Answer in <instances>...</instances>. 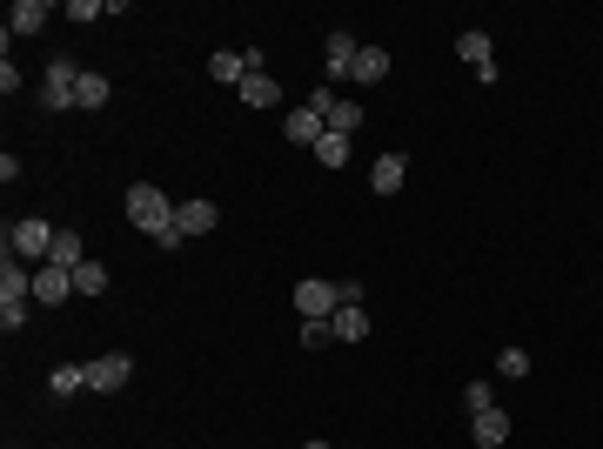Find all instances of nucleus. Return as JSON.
<instances>
[{"mask_svg": "<svg viewBox=\"0 0 603 449\" xmlns=\"http://www.w3.org/2000/svg\"><path fill=\"white\" fill-rule=\"evenodd\" d=\"M128 222L141 228V235H168V228H175V202H168V195H161L155 181H134L128 188Z\"/></svg>", "mask_w": 603, "mask_h": 449, "instance_id": "obj_1", "label": "nucleus"}, {"mask_svg": "<svg viewBox=\"0 0 603 449\" xmlns=\"http://www.w3.org/2000/svg\"><path fill=\"white\" fill-rule=\"evenodd\" d=\"M54 235H61V228H47L41 215H21V222L7 228V255H21V262H47V255H54Z\"/></svg>", "mask_w": 603, "mask_h": 449, "instance_id": "obj_2", "label": "nucleus"}, {"mask_svg": "<svg viewBox=\"0 0 603 449\" xmlns=\"http://www.w3.org/2000/svg\"><path fill=\"white\" fill-rule=\"evenodd\" d=\"M335 309H342V289H335V282H322V275L295 282V315H302V322H329Z\"/></svg>", "mask_w": 603, "mask_h": 449, "instance_id": "obj_3", "label": "nucleus"}, {"mask_svg": "<svg viewBox=\"0 0 603 449\" xmlns=\"http://www.w3.org/2000/svg\"><path fill=\"white\" fill-rule=\"evenodd\" d=\"M81 369H88V389H94V396H114V389H128V382H134V362L121 356V349H108V356L81 362Z\"/></svg>", "mask_w": 603, "mask_h": 449, "instance_id": "obj_4", "label": "nucleus"}, {"mask_svg": "<svg viewBox=\"0 0 603 449\" xmlns=\"http://www.w3.org/2000/svg\"><path fill=\"white\" fill-rule=\"evenodd\" d=\"M74 88H81V68H74V61H54V68H47V81H41V108L47 114L74 108Z\"/></svg>", "mask_w": 603, "mask_h": 449, "instance_id": "obj_5", "label": "nucleus"}, {"mask_svg": "<svg viewBox=\"0 0 603 449\" xmlns=\"http://www.w3.org/2000/svg\"><path fill=\"white\" fill-rule=\"evenodd\" d=\"M282 135H289L295 148H315V141L329 135V121H322V114H315L309 101H302V108H289V114H282Z\"/></svg>", "mask_w": 603, "mask_h": 449, "instance_id": "obj_6", "label": "nucleus"}, {"mask_svg": "<svg viewBox=\"0 0 603 449\" xmlns=\"http://www.w3.org/2000/svg\"><path fill=\"white\" fill-rule=\"evenodd\" d=\"M456 54L469 61V74H483V68H496V41L483 34V27H463L456 34Z\"/></svg>", "mask_w": 603, "mask_h": 449, "instance_id": "obj_7", "label": "nucleus"}, {"mask_svg": "<svg viewBox=\"0 0 603 449\" xmlns=\"http://www.w3.org/2000/svg\"><path fill=\"white\" fill-rule=\"evenodd\" d=\"M215 222H222V208H215V202H181L175 208V235H181V242H188V235H208Z\"/></svg>", "mask_w": 603, "mask_h": 449, "instance_id": "obj_8", "label": "nucleus"}, {"mask_svg": "<svg viewBox=\"0 0 603 449\" xmlns=\"http://www.w3.org/2000/svg\"><path fill=\"white\" fill-rule=\"evenodd\" d=\"M67 295H74V275L54 269V262H41V269H34V302H47V309H54V302H67Z\"/></svg>", "mask_w": 603, "mask_h": 449, "instance_id": "obj_9", "label": "nucleus"}, {"mask_svg": "<svg viewBox=\"0 0 603 449\" xmlns=\"http://www.w3.org/2000/svg\"><path fill=\"white\" fill-rule=\"evenodd\" d=\"M469 436L483 449H503L510 443V416H503V409H483V416H469Z\"/></svg>", "mask_w": 603, "mask_h": 449, "instance_id": "obj_10", "label": "nucleus"}, {"mask_svg": "<svg viewBox=\"0 0 603 449\" xmlns=\"http://www.w3.org/2000/svg\"><path fill=\"white\" fill-rule=\"evenodd\" d=\"M47 14H54L47 0H14V14H7V34H41Z\"/></svg>", "mask_w": 603, "mask_h": 449, "instance_id": "obj_11", "label": "nucleus"}, {"mask_svg": "<svg viewBox=\"0 0 603 449\" xmlns=\"http://www.w3.org/2000/svg\"><path fill=\"white\" fill-rule=\"evenodd\" d=\"M356 54H362V41H356V34H342V27H335V34H329V47H322L329 74H349V68H356Z\"/></svg>", "mask_w": 603, "mask_h": 449, "instance_id": "obj_12", "label": "nucleus"}, {"mask_svg": "<svg viewBox=\"0 0 603 449\" xmlns=\"http://www.w3.org/2000/svg\"><path fill=\"white\" fill-rule=\"evenodd\" d=\"M402 175H409V161H402V155H382L376 168H369V188H376L382 202H389V195H396V188H402Z\"/></svg>", "mask_w": 603, "mask_h": 449, "instance_id": "obj_13", "label": "nucleus"}, {"mask_svg": "<svg viewBox=\"0 0 603 449\" xmlns=\"http://www.w3.org/2000/svg\"><path fill=\"white\" fill-rule=\"evenodd\" d=\"M208 74H215L222 88H242V81H248V61L235 54V47H222V54H208Z\"/></svg>", "mask_w": 603, "mask_h": 449, "instance_id": "obj_14", "label": "nucleus"}, {"mask_svg": "<svg viewBox=\"0 0 603 449\" xmlns=\"http://www.w3.org/2000/svg\"><path fill=\"white\" fill-rule=\"evenodd\" d=\"M47 262H54V269H81V262H88V248H81V235H74V228H61V235H54V255H47Z\"/></svg>", "mask_w": 603, "mask_h": 449, "instance_id": "obj_15", "label": "nucleus"}, {"mask_svg": "<svg viewBox=\"0 0 603 449\" xmlns=\"http://www.w3.org/2000/svg\"><path fill=\"white\" fill-rule=\"evenodd\" d=\"M242 101H248V108H275V101H282V81H275V74H248Z\"/></svg>", "mask_w": 603, "mask_h": 449, "instance_id": "obj_16", "label": "nucleus"}, {"mask_svg": "<svg viewBox=\"0 0 603 449\" xmlns=\"http://www.w3.org/2000/svg\"><path fill=\"white\" fill-rule=\"evenodd\" d=\"M349 81H369V88H376V81H389V54H382V47H362L356 68H349Z\"/></svg>", "mask_w": 603, "mask_h": 449, "instance_id": "obj_17", "label": "nucleus"}, {"mask_svg": "<svg viewBox=\"0 0 603 449\" xmlns=\"http://www.w3.org/2000/svg\"><path fill=\"white\" fill-rule=\"evenodd\" d=\"M108 74H88V68H81V88H74V108H108Z\"/></svg>", "mask_w": 603, "mask_h": 449, "instance_id": "obj_18", "label": "nucleus"}, {"mask_svg": "<svg viewBox=\"0 0 603 449\" xmlns=\"http://www.w3.org/2000/svg\"><path fill=\"white\" fill-rule=\"evenodd\" d=\"M362 336H369V309L362 302L356 309H335V342H362Z\"/></svg>", "mask_w": 603, "mask_h": 449, "instance_id": "obj_19", "label": "nucleus"}, {"mask_svg": "<svg viewBox=\"0 0 603 449\" xmlns=\"http://www.w3.org/2000/svg\"><path fill=\"white\" fill-rule=\"evenodd\" d=\"M27 315H34V295H7V302H0V329H7V336H21Z\"/></svg>", "mask_w": 603, "mask_h": 449, "instance_id": "obj_20", "label": "nucleus"}, {"mask_svg": "<svg viewBox=\"0 0 603 449\" xmlns=\"http://www.w3.org/2000/svg\"><path fill=\"white\" fill-rule=\"evenodd\" d=\"M315 161H322V168H349V135H335L329 128V135L315 141Z\"/></svg>", "mask_w": 603, "mask_h": 449, "instance_id": "obj_21", "label": "nucleus"}, {"mask_svg": "<svg viewBox=\"0 0 603 449\" xmlns=\"http://www.w3.org/2000/svg\"><path fill=\"white\" fill-rule=\"evenodd\" d=\"M74 295H108V262H81L74 269Z\"/></svg>", "mask_w": 603, "mask_h": 449, "instance_id": "obj_22", "label": "nucleus"}, {"mask_svg": "<svg viewBox=\"0 0 603 449\" xmlns=\"http://www.w3.org/2000/svg\"><path fill=\"white\" fill-rule=\"evenodd\" d=\"M47 389H54V396H81V389H88V369H74V362H61V369L47 376Z\"/></svg>", "mask_w": 603, "mask_h": 449, "instance_id": "obj_23", "label": "nucleus"}, {"mask_svg": "<svg viewBox=\"0 0 603 449\" xmlns=\"http://www.w3.org/2000/svg\"><path fill=\"white\" fill-rule=\"evenodd\" d=\"M329 128H335V135H356V128H362V101H335Z\"/></svg>", "mask_w": 603, "mask_h": 449, "instance_id": "obj_24", "label": "nucleus"}, {"mask_svg": "<svg viewBox=\"0 0 603 449\" xmlns=\"http://www.w3.org/2000/svg\"><path fill=\"white\" fill-rule=\"evenodd\" d=\"M335 342V315L329 322H302V349H329Z\"/></svg>", "mask_w": 603, "mask_h": 449, "instance_id": "obj_25", "label": "nucleus"}, {"mask_svg": "<svg viewBox=\"0 0 603 449\" xmlns=\"http://www.w3.org/2000/svg\"><path fill=\"white\" fill-rule=\"evenodd\" d=\"M463 403H469V416H483V409H496V389H490V382H469Z\"/></svg>", "mask_w": 603, "mask_h": 449, "instance_id": "obj_26", "label": "nucleus"}, {"mask_svg": "<svg viewBox=\"0 0 603 449\" xmlns=\"http://www.w3.org/2000/svg\"><path fill=\"white\" fill-rule=\"evenodd\" d=\"M496 369H503L510 382H523V376H530V356H523V349H503V356H496Z\"/></svg>", "mask_w": 603, "mask_h": 449, "instance_id": "obj_27", "label": "nucleus"}, {"mask_svg": "<svg viewBox=\"0 0 603 449\" xmlns=\"http://www.w3.org/2000/svg\"><path fill=\"white\" fill-rule=\"evenodd\" d=\"M302 449H329V443H322V436H309V443H302Z\"/></svg>", "mask_w": 603, "mask_h": 449, "instance_id": "obj_28", "label": "nucleus"}]
</instances>
